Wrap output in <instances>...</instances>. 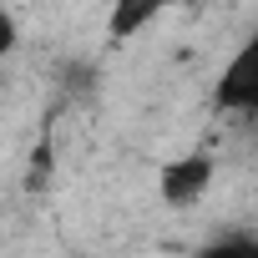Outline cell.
Here are the masks:
<instances>
[{"mask_svg": "<svg viewBox=\"0 0 258 258\" xmlns=\"http://www.w3.org/2000/svg\"><path fill=\"white\" fill-rule=\"evenodd\" d=\"M213 106L233 111V116H258V31L228 56V66L218 71L213 86Z\"/></svg>", "mask_w": 258, "mask_h": 258, "instance_id": "cell-1", "label": "cell"}, {"mask_svg": "<svg viewBox=\"0 0 258 258\" xmlns=\"http://www.w3.org/2000/svg\"><path fill=\"white\" fill-rule=\"evenodd\" d=\"M213 177H218L213 152H182V157L162 162V172H157V192H162L167 208H198V203L213 192Z\"/></svg>", "mask_w": 258, "mask_h": 258, "instance_id": "cell-2", "label": "cell"}, {"mask_svg": "<svg viewBox=\"0 0 258 258\" xmlns=\"http://www.w3.org/2000/svg\"><path fill=\"white\" fill-rule=\"evenodd\" d=\"M167 6H172V0H111V11H106V36H111V41H132V36H142Z\"/></svg>", "mask_w": 258, "mask_h": 258, "instance_id": "cell-3", "label": "cell"}, {"mask_svg": "<svg viewBox=\"0 0 258 258\" xmlns=\"http://www.w3.org/2000/svg\"><path fill=\"white\" fill-rule=\"evenodd\" d=\"M198 258H258V243L253 238H223V243H208Z\"/></svg>", "mask_w": 258, "mask_h": 258, "instance_id": "cell-4", "label": "cell"}]
</instances>
